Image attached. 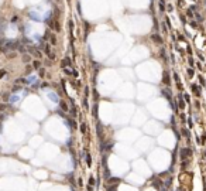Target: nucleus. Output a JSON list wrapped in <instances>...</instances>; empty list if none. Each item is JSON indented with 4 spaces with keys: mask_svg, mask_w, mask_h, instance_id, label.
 <instances>
[{
    "mask_svg": "<svg viewBox=\"0 0 206 191\" xmlns=\"http://www.w3.org/2000/svg\"><path fill=\"white\" fill-rule=\"evenodd\" d=\"M37 81H38V76H37V74H31L28 78H27V81H25V82L28 83V85H34Z\"/></svg>",
    "mask_w": 206,
    "mask_h": 191,
    "instance_id": "f257e3e1",
    "label": "nucleus"
},
{
    "mask_svg": "<svg viewBox=\"0 0 206 191\" xmlns=\"http://www.w3.org/2000/svg\"><path fill=\"white\" fill-rule=\"evenodd\" d=\"M20 99H21V96H20V95H11V96H10V99H8V102H10L11 105H17V103L20 102Z\"/></svg>",
    "mask_w": 206,
    "mask_h": 191,
    "instance_id": "f03ea898",
    "label": "nucleus"
},
{
    "mask_svg": "<svg viewBox=\"0 0 206 191\" xmlns=\"http://www.w3.org/2000/svg\"><path fill=\"white\" fill-rule=\"evenodd\" d=\"M47 95H48L51 99L54 100V102H58V96L55 95V93H54V92H47Z\"/></svg>",
    "mask_w": 206,
    "mask_h": 191,
    "instance_id": "7ed1b4c3",
    "label": "nucleus"
}]
</instances>
